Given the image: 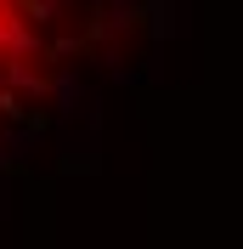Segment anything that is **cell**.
<instances>
[{
    "mask_svg": "<svg viewBox=\"0 0 243 249\" xmlns=\"http://www.w3.org/2000/svg\"><path fill=\"white\" fill-rule=\"evenodd\" d=\"M141 17H147L153 40H170L175 34V0H141Z\"/></svg>",
    "mask_w": 243,
    "mask_h": 249,
    "instance_id": "6da1fadb",
    "label": "cell"
},
{
    "mask_svg": "<svg viewBox=\"0 0 243 249\" xmlns=\"http://www.w3.org/2000/svg\"><path fill=\"white\" fill-rule=\"evenodd\" d=\"M6 85H12V91H34V96H46V91H51L46 79L34 74V68H23L17 57H6Z\"/></svg>",
    "mask_w": 243,
    "mask_h": 249,
    "instance_id": "7a4b0ae2",
    "label": "cell"
},
{
    "mask_svg": "<svg viewBox=\"0 0 243 249\" xmlns=\"http://www.w3.org/2000/svg\"><path fill=\"white\" fill-rule=\"evenodd\" d=\"M23 12H29L34 23H51V17H57V0H23Z\"/></svg>",
    "mask_w": 243,
    "mask_h": 249,
    "instance_id": "3957f363",
    "label": "cell"
},
{
    "mask_svg": "<svg viewBox=\"0 0 243 249\" xmlns=\"http://www.w3.org/2000/svg\"><path fill=\"white\" fill-rule=\"evenodd\" d=\"M62 170H68V176H79V170L91 176V170H96V153H68V159H62Z\"/></svg>",
    "mask_w": 243,
    "mask_h": 249,
    "instance_id": "277c9868",
    "label": "cell"
}]
</instances>
